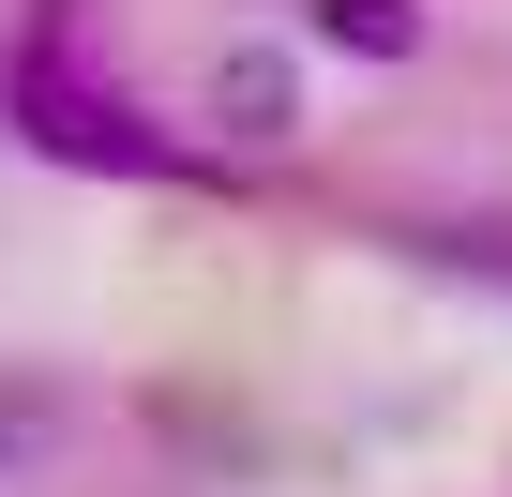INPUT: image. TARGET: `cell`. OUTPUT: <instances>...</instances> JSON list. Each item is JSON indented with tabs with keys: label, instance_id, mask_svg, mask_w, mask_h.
Instances as JSON below:
<instances>
[{
	"label": "cell",
	"instance_id": "cell-1",
	"mask_svg": "<svg viewBox=\"0 0 512 497\" xmlns=\"http://www.w3.org/2000/svg\"><path fill=\"white\" fill-rule=\"evenodd\" d=\"M0 121H16L46 166H106V181H181V166H196V151L136 106V91H106V76L61 46V16H46L16 61H0Z\"/></svg>",
	"mask_w": 512,
	"mask_h": 497
},
{
	"label": "cell",
	"instance_id": "cell-2",
	"mask_svg": "<svg viewBox=\"0 0 512 497\" xmlns=\"http://www.w3.org/2000/svg\"><path fill=\"white\" fill-rule=\"evenodd\" d=\"M211 121H226L241 151L302 136V91H287V61H272V46H226V61H211Z\"/></svg>",
	"mask_w": 512,
	"mask_h": 497
},
{
	"label": "cell",
	"instance_id": "cell-3",
	"mask_svg": "<svg viewBox=\"0 0 512 497\" xmlns=\"http://www.w3.org/2000/svg\"><path fill=\"white\" fill-rule=\"evenodd\" d=\"M61 437H76V392L61 377H0V482H46Z\"/></svg>",
	"mask_w": 512,
	"mask_h": 497
},
{
	"label": "cell",
	"instance_id": "cell-4",
	"mask_svg": "<svg viewBox=\"0 0 512 497\" xmlns=\"http://www.w3.org/2000/svg\"><path fill=\"white\" fill-rule=\"evenodd\" d=\"M317 46H362V61H407V46H422V16H407V0H317Z\"/></svg>",
	"mask_w": 512,
	"mask_h": 497
},
{
	"label": "cell",
	"instance_id": "cell-5",
	"mask_svg": "<svg viewBox=\"0 0 512 497\" xmlns=\"http://www.w3.org/2000/svg\"><path fill=\"white\" fill-rule=\"evenodd\" d=\"M407 257H437V272H497L512 287V226H392Z\"/></svg>",
	"mask_w": 512,
	"mask_h": 497
}]
</instances>
